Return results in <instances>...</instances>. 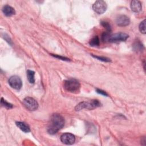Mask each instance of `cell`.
Returning a JSON list of instances; mask_svg holds the SVG:
<instances>
[{"label":"cell","instance_id":"2e32d148","mask_svg":"<svg viewBox=\"0 0 146 146\" xmlns=\"http://www.w3.org/2000/svg\"><path fill=\"white\" fill-rule=\"evenodd\" d=\"M1 104L5 107L7 109H10L11 108H13V105L8 102H7L5 100H4L3 98H1Z\"/></svg>","mask_w":146,"mask_h":146},{"label":"cell","instance_id":"7c38bea8","mask_svg":"<svg viewBox=\"0 0 146 146\" xmlns=\"http://www.w3.org/2000/svg\"><path fill=\"white\" fill-rule=\"evenodd\" d=\"M16 125L19 129H21L22 131H23L27 133V132H29L30 131L29 126L24 122L17 121V122H16Z\"/></svg>","mask_w":146,"mask_h":146},{"label":"cell","instance_id":"7a4b0ae2","mask_svg":"<svg viewBox=\"0 0 146 146\" xmlns=\"http://www.w3.org/2000/svg\"><path fill=\"white\" fill-rule=\"evenodd\" d=\"M63 86L64 89L70 92L76 93L79 91L80 84L78 80L75 79L66 80L64 82Z\"/></svg>","mask_w":146,"mask_h":146},{"label":"cell","instance_id":"d6986e66","mask_svg":"<svg viewBox=\"0 0 146 146\" xmlns=\"http://www.w3.org/2000/svg\"><path fill=\"white\" fill-rule=\"evenodd\" d=\"M96 92H97L98 93L100 94H102V95H104V96H108V94H107L105 91H103V90H102L97 89V90H96Z\"/></svg>","mask_w":146,"mask_h":146},{"label":"cell","instance_id":"8992f818","mask_svg":"<svg viewBox=\"0 0 146 146\" xmlns=\"http://www.w3.org/2000/svg\"><path fill=\"white\" fill-rule=\"evenodd\" d=\"M128 35L123 33H115L110 35L108 41L110 42H123L126 40L128 38Z\"/></svg>","mask_w":146,"mask_h":146},{"label":"cell","instance_id":"9c48e42d","mask_svg":"<svg viewBox=\"0 0 146 146\" xmlns=\"http://www.w3.org/2000/svg\"><path fill=\"white\" fill-rule=\"evenodd\" d=\"M116 23L119 26H126L128 25L130 23L129 18L124 15H121L119 16L116 19Z\"/></svg>","mask_w":146,"mask_h":146},{"label":"cell","instance_id":"4fadbf2b","mask_svg":"<svg viewBox=\"0 0 146 146\" xmlns=\"http://www.w3.org/2000/svg\"><path fill=\"white\" fill-rule=\"evenodd\" d=\"M35 72L32 70H27V76L29 82L30 83H34L35 82Z\"/></svg>","mask_w":146,"mask_h":146},{"label":"cell","instance_id":"3957f363","mask_svg":"<svg viewBox=\"0 0 146 146\" xmlns=\"http://www.w3.org/2000/svg\"><path fill=\"white\" fill-rule=\"evenodd\" d=\"M100 106V103L98 100H92L89 102H82L79 103L75 107V110L77 111L83 109L93 110Z\"/></svg>","mask_w":146,"mask_h":146},{"label":"cell","instance_id":"e0dca14e","mask_svg":"<svg viewBox=\"0 0 146 146\" xmlns=\"http://www.w3.org/2000/svg\"><path fill=\"white\" fill-rule=\"evenodd\" d=\"M101 25L106 29V31L107 32H109V33L111 32V26L108 22H105V21H102V22H101Z\"/></svg>","mask_w":146,"mask_h":146},{"label":"cell","instance_id":"6da1fadb","mask_svg":"<svg viewBox=\"0 0 146 146\" xmlns=\"http://www.w3.org/2000/svg\"><path fill=\"white\" fill-rule=\"evenodd\" d=\"M64 125V120L59 114L54 113L51 116L50 123L47 128V132L50 134H55L62 129Z\"/></svg>","mask_w":146,"mask_h":146},{"label":"cell","instance_id":"ffe728a7","mask_svg":"<svg viewBox=\"0 0 146 146\" xmlns=\"http://www.w3.org/2000/svg\"><path fill=\"white\" fill-rule=\"evenodd\" d=\"M52 56H54V57L55 58H59L60 59H62V60H68V58H64V57H63V56H59V55H52Z\"/></svg>","mask_w":146,"mask_h":146},{"label":"cell","instance_id":"30bf717a","mask_svg":"<svg viewBox=\"0 0 146 146\" xmlns=\"http://www.w3.org/2000/svg\"><path fill=\"white\" fill-rule=\"evenodd\" d=\"M131 8L132 11L135 13L140 12L142 9L141 3L140 1L134 0L132 1L131 3Z\"/></svg>","mask_w":146,"mask_h":146},{"label":"cell","instance_id":"5b68a950","mask_svg":"<svg viewBox=\"0 0 146 146\" xmlns=\"http://www.w3.org/2000/svg\"><path fill=\"white\" fill-rule=\"evenodd\" d=\"M107 3L104 1H96L92 5L94 11L99 14L104 13L107 10Z\"/></svg>","mask_w":146,"mask_h":146},{"label":"cell","instance_id":"ba28073f","mask_svg":"<svg viewBox=\"0 0 146 146\" xmlns=\"http://www.w3.org/2000/svg\"><path fill=\"white\" fill-rule=\"evenodd\" d=\"M61 141L67 145H71L74 143L75 141V136L70 133H64L60 136Z\"/></svg>","mask_w":146,"mask_h":146},{"label":"cell","instance_id":"8fae6325","mask_svg":"<svg viewBox=\"0 0 146 146\" xmlns=\"http://www.w3.org/2000/svg\"><path fill=\"white\" fill-rule=\"evenodd\" d=\"M2 11L3 14L7 17H10L15 14V10L9 5H5L2 8Z\"/></svg>","mask_w":146,"mask_h":146},{"label":"cell","instance_id":"277c9868","mask_svg":"<svg viewBox=\"0 0 146 146\" xmlns=\"http://www.w3.org/2000/svg\"><path fill=\"white\" fill-rule=\"evenodd\" d=\"M23 103L27 109L30 111H35L38 107L37 102L33 98L26 97L23 100Z\"/></svg>","mask_w":146,"mask_h":146},{"label":"cell","instance_id":"52a82bcc","mask_svg":"<svg viewBox=\"0 0 146 146\" xmlns=\"http://www.w3.org/2000/svg\"><path fill=\"white\" fill-rule=\"evenodd\" d=\"M9 84L13 88L17 90H20L22 86V82L21 78L17 75H14L10 78Z\"/></svg>","mask_w":146,"mask_h":146},{"label":"cell","instance_id":"5bb4252c","mask_svg":"<svg viewBox=\"0 0 146 146\" xmlns=\"http://www.w3.org/2000/svg\"><path fill=\"white\" fill-rule=\"evenodd\" d=\"M99 43H100L99 39L98 36H97L92 38L90 40V41L89 42L91 46H99Z\"/></svg>","mask_w":146,"mask_h":146},{"label":"cell","instance_id":"ac0fdd59","mask_svg":"<svg viewBox=\"0 0 146 146\" xmlns=\"http://www.w3.org/2000/svg\"><path fill=\"white\" fill-rule=\"evenodd\" d=\"M93 57H94L95 58H96L97 59L103 61V62H110V59L109 58H107L106 57H103V56H96L94 55H92Z\"/></svg>","mask_w":146,"mask_h":146},{"label":"cell","instance_id":"9a60e30c","mask_svg":"<svg viewBox=\"0 0 146 146\" xmlns=\"http://www.w3.org/2000/svg\"><path fill=\"white\" fill-rule=\"evenodd\" d=\"M139 29L140 31L143 34H145V19L143 20L139 25Z\"/></svg>","mask_w":146,"mask_h":146}]
</instances>
